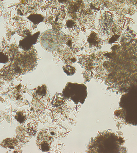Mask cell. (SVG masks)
<instances>
[{
  "label": "cell",
  "instance_id": "obj_1",
  "mask_svg": "<svg viewBox=\"0 0 137 153\" xmlns=\"http://www.w3.org/2000/svg\"><path fill=\"white\" fill-rule=\"evenodd\" d=\"M124 140L115 133L107 131L96 137L90 146L91 152H125Z\"/></svg>",
  "mask_w": 137,
  "mask_h": 153
},
{
  "label": "cell",
  "instance_id": "obj_2",
  "mask_svg": "<svg viewBox=\"0 0 137 153\" xmlns=\"http://www.w3.org/2000/svg\"><path fill=\"white\" fill-rule=\"evenodd\" d=\"M130 88L121 98L118 115L128 124L137 125V86Z\"/></svg>",
  "mask_w": 137,
  "mask_h": 153
},
{
  "label": "cell",
  "instance_id": "obj_3",
  "mask_svg": "<svg viewBox=\"0 0 137 153\" xmlns=\"http://www.w3.org/2000/svg\"><path fill=\"white\" fill-rule=\"evenodd\" d=\"M64 96L75 104H83L87 96V87L83 84L68 82L62 91Z\"/></svg>",
  "mask_w": 137,
  "mask_h": 153
},
{
  "label": "cell",
  "instance_id": "obj_4",
  "mask_svg": "<svg viewBox=\"0 0 137 153\" xmlns=\"http://www.w3.org/2000/svg\"><path fill=\"white\" fill-rule=\"evenodd\" d=\"M63 71L67 76H72L75 74L76 69L74 67L70 65H66L62 67Z\"/></svg>",
  "mask_w": 137,
  "mask_h": 153
}]
</instances>
